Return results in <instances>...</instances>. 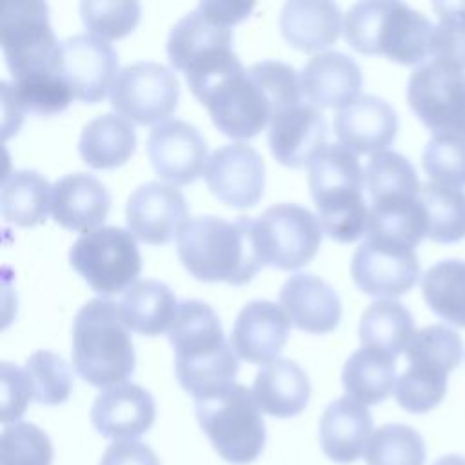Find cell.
Returning <instances> with one entry per match:
<instances>
[{
    "label": "cell",
    "instance_id": "cell-1",
    "mask_svg": "<svg viewBox=\"0 0 465 465\" xmlns=\"http://www.w3.org/2000/svg\"><path fill=\"white\" fill-rule=\"evenodd\" d=\"M225 136L252 138L285 109L302 102L300 74L291 64L262 60L222 78L198 98Z\"/></svg>",
    "mask_w": 465,
    "mask_h": 465
},
{
    "label": "cell",
    "instance_id": "cell-2",
    "mask_svg": "<svg viewBox=\"0 0 465 465\" xmlns=\"http://www.w3.org/2000/svg\"><path fill=\"white\" fill-rule=\"evenodd\" d=\"M167 332L176 378L194 400L218 396L234 385L238 354L225 341L220 318L209 303L196 298L180 302Z\"/></svg>",
    "mask_w": 465,
    "mask_h": 465
},
{
    "label": "cell",
    "instance_id": "cell-3",
    "mask_svg": "<svg viewBox=\"0 0 465 465\" xmlns=\"http://www.w3.org/2000/svg\"><path fill=\"white\" fill-rule=\"evenodd\" d=\"M176 249L183 267L203 282L242 285L265 265L251 216L234 222L211 214L191 218L176 236Z\"/></svg>",
    "mask_w": 465,
    "mask_h": 465
},
{
    "label": "cell",
    "instance_id": "cell-4",
    "mask_svg": "<svg viewBox=\"0 0 465 465\" xmlns=\"http://www.w3.org/2000/svg\"><path fill=\"white\" fill-rule=\"evenodd\" d=\"M343 36L358 53L420 65L432 53L434 25L421 11L403 2L367 0L345 13Z\"/></svg>",
    "mask_w": 465,
    "mask_h": 465
},
{
    "label": "cell",
    "instance_id": "cell-5",
    "mask_svg": "<svg viewBox=\"0 0 465 465\" xmlns=\"http://www.w3.org/2000/svg\"><path fill=\"white\" fill-rule=\"evenodd\" d=\"M365 171L343 143H325L309 165V191L322 231L341 243L358 240L369 220L363 198Z\"/></svg>",
    "mask_w": 465,
    "mask_h": 465
},
{
    "label": "cell",
    "instance_id": "cell-6",
    "mask_svg": "<svg viewBox=\"0 0 465 465\" xmlns=\"http://www.w3.org/2000/svg\"><path fill=\"white\" fill-rule=\"evenodd\" d=\"M73 365L82 380L94 387H113L129 378L136 365L129 329L118 303L93 298L73 320Z\"/></svg>",
    "mask_w": 465,
    "mask_h": 465
},
{
    "label": "cell",
    "instance_id": "cell-7",
    "mask_svg": "<svg viewBox=\"0 0 465 465\" xmlns=\"http://www.w3.org/2000/svg\"><path fill=\"white\" fill-rule=\"evenodd\" d=\"M202 430L218 456L232 465L252 463L265 447V423L251 389L234 383L225 392L194 400Z\"/></svg>",
    "mask_w": 465,
    "mask_h": 465
},
{
    "label": "cell",
    "instance_id": "cell-8",
    "mask_svg": "<svg viewBox=\"0 0 465 465\" xmlns=\"http://www.w3.org/2000/svg\"><path fill=\"white\" fill-rule=\"evenodd\" d=\"M69 263L102 296L127 291L142 271L134 234L116 225H104L78 236L69 249Z\"/></svg>",
    "mask_w": 465,
    "mask_h": 465
},
{
    "label": "cell",
    "instance_id": "cell-9",
    "mask_svg": "<svg viewBox=\"0 0 465 465\" xmlns=\"http://www.w3.org/2000/svg\"><path fill=\"white\" fill-rule=\"evenodd\" d=\"M0 42L13 78L36 71H56L60 42L53 33L45 2H5L0 18Z\"/></svg>",
    "mask_w": 465,
    "mask_h": 465
},
{
    "label": "cell",
    "instance_id": "cell-10",
    "mask_svg": "<svg viewBox=\"0 0 465 465\" xmlns=\"http://www.w3.org/2000/svg\"><path fill=\"white\" fill-rule=\"evenodd\" d=\"M167 56L174 69L185 73L187 84L209 78L238 60L232 51V29L213 22L198 7L171 27Z\"/></svg>",
    "mask_w": 465,
    "mask_h": 465
},
{
    "label": "cell",
    "instance_id": "cell-11",
    "mask_svg": "<svg viewBox=\"0 0 465 465\" xmlns=\"http://www.w3.org/2000/svg\"><path fill=\"white\" fill-rule=\"evenodd\" d=\"M256 222V238L265 265L298 269L312 260L322 242V225L307 207L276 203L267 207Z\"/></svg>",
    "mask_w": 465,
    "mask_h": 465
},
{
    "label": "cell",
    "instance_id": "cell-12",
    "mask_svg": "<svg viewBox=\"0 0 465 465\" xmlns=\"http://www.w3.org/2000/svg\"><path fill=\"white\" fill-rule=\"evenodd\" d=\"M407 100L434 134L465 133V71L430 58L411 73Z\"/></svg>",
    "mask_w": 465,
    "mask_h": 465
},
{
    "label": "cell",
    "instance_id": "cell-13",
    "mask_svg": "<svg viewBox=\"0 0 465 465\" xmlns=\"http://www.w3.org/2000/svg\"><path fill=\"white\" fill-rule=\"evenodd\" d=\"M180 96L176 73L160 62H134L120 69L109 100L113 109L124 118L149 125L169 116Z\"/></svg>",
    "mask_w": 465,
    "mask_h": 465
},
{
    "label": "cell",
    "instance_id": "cell-14",
    "mask_svg": "<svg viewBox=\"0 0 465 465\" xmlns=\"http://www.w3.org/2000/svg\"><path fill=\"white\" fill-rule=\"evenodd\" d=\"M56 71L74 98L96 104L118 76V53L94 35H73L60 42Z\"/></svg>",
    "mask_w": 465,
    "mask_h": 465
},
{
    "label": "cell",
    "instance_id": "cell-15",
    "mask_svg": "<svg viewBox=\"0 0 465 465\" xmlns=\"http://www.w3.org/2000/svg\"><path fill=\"white\" fill-rule=\"evenodd\" d=\"M203 178L220 202L245 209L256 205L263 194L265 163L252 145L227 143L211 153Z\"/></svg>",
    "mask_w": 465,
    "mask_h": 465
},
{
    "label": "cell",
    "instance_id": "cell-16",
    "mask_svg": "<svg viewBox=\"0 0 465 465\" xmlns=\"http://www.w3.org/2000/svg\"><path fill=\"white\" fill-rule=\"evenodd\" d=\"M351 276L365 294L392 298L414 287L420 262L414 249L365 238L352 254Z\"/></svg>",
    "mask_w": 465,
    "mask_h": 465
},
{
    "label": "cell",
    "instance_id": "cell-17",
    "mask_svg": "<svg viewBox=\"0 0 465 465\" xmlns=\"http://www.w3.org/2000/svg\"><path fill=\"white\" fill-rule=\"evenodd\" d=\"M147 153L160 178L185 185L194 182L207 163V143L196 125L169 118L149 131Z\"/></svg>",
    "mask_w": 465,
    "mask_h": 465
},
{
    "label": "cell",
    "instance_id": "cell-18",
    "mask_svg": "<svg viewBox=\"0 0 465 465\" xmlns=\"http://www.w3.org/2000/svg\"><path fill=\"white\" fill-rule=\"evenodd\" d=\"M125 220L134 238L151 245L167 243L187 223V202L174 185L145 182L131 193Z\"/></svg>",
    "mask_w": 465,
    "mask_h": 465
},
{
    "label": "cell",
    "instance_id": "cell-19",
    "mask_svg": "<svg viewBox=\"0 0 465 465\" xmlns=\"http://www.w3.org/2000/svg\"><path fill=\"white\" fill-rule=\"evenodd\" d=\"M156 418L151 392L136 383H118L102 391L91 407V423L104 438L125 441L147 432Z\"/></svg>",
    "mask_w": 465,
    "mask_h": 465
},
{
    "label": "cell",
    "instance_id": "cell-20",
    "mask_svg": "<svg viewBox=\"0 0 465 465\" xmlns=\"http://www.w3.org/2000/svg\"><path fill=\"white\" fill-rule=\"evenodd\" d=\"M334 133L347 149L360 154H378L396 138L398 114L389 102L361 94L334 114Z\"/></svg>",
    "mask_w": 465,
    "mask_h": 465
},
{
    "label": "cell",
    "instance_id": "cell-21",
    "mask_svg": "<svg viewBox=\"0 0 465 465\" xmlns=\"http://www.w3.org/2000/svg\"><path fill=\"white\" fill-rule=\"evenodd\" d=\"M291 329L287 312L269 300L247 302L232 325L231 347L251 363H269L283 349Z\"/></svg>",
    "mask_w": 465,
    "mask_h": 465
},
{
    "label": "cell",
    "instance_id": "cell-22",
    "mask_svg": "<svg viewBox=\"0 0 465 465\" xmlns=\"http://www.w3.org/2000/svg\"><path fill=\"white\" fill-rule=\"evenodd\" d=\"M327 122L323 113L302 100L282 111L269 125V147L272 156L289 167L311 165L325 147Z\"/></svg>",
    "mask_w": 465,
    "mask_h": 465
},
{
    "label": "cell",
    "instance_id": "cell-23",
    "mask_svg": "<svg viewBox=\"0 0 465 465\" xmlns=\"http://www.w3.org/2000/svg\"><path fill=\"white\" fill-rule=\"evenodd\" d=\"M0 87L4 107V138L16 133L24 113L51 116L67 109L74 98L58 71H36L13 78L11 82L2 80Z\"/></svg>",
    "mask_w": 465,
    "mask_h": 465
},
{
    "label": "cell",
    "instance_id": "cell-24",
    "mask_svg": "<svg viewBox=\"0 0 465 465\" xmlns=\"http://www.w3.org/2000/svg\"><path fill=\"white\" fill-rule=\"evenodd\" d=\"M361 69L341 51L314 54L300 71L302 96L314 107H345L361 89Z\"/></svg>",
    "mask_w": 465,
    "mask_h": 465
},
{
    "label": "cell",
    "instance_id": "cell-25",
    "mask_svg": "<svg viewBox=\"0 0 465 465\" xmlns=\"http://www.w3.org/2000/svg\"><path fill=\"white\" fill-rule=\"evenodd\" d=\"M278 298L289 320L305 332H331L340 323V298L336 291L316 274L296 272L289 276Z\"/></svg>",
    "mask_w": 465,
    "mask_h": 465
},
{
    "label": "cell",
    "instance_id": "cell-26",
    "mask_svg": "<svg viewBox=\"0 0 465 465\" xmlns=\"http://www.w3.org/2000/svg\"><path fill=\"white\" fill-rule=\"evenodd\" d=\"M111 209L109 189L89 173H71L53 183L51 214L71 231H93Z\"/></svg>",
    "mask_w": 465,
    "mask_h": 465
},
{
    "label": "cell",
    "instance_id": "cell-27",
    "mask_svg": "<svg viewBox=\"0 0 465 465\" xmlns=\"http://www.w3.org/2000/svg\"><path fill=\"white\" fill-rule=\"evenodd\" d=\"M371 432V412L351 396H341L331 401L320 420L322 450L336 463L356 461L367 449Z\"/></svg>",
    "mask_w": 465,
    "mask_h": 465
},
{
    "label": "cell",
    "instance_id": "cell-28",
    "mask_svg": "<svg viewBox=\"0 0 465 465\" xmlns=\"http://www.w3.org/2000/svg\"><path fill=\"white\" fill-rule=\"evenodd\" d=\"M283 38L305 53L320 51L340 36L341 11L329 0H289L278 18Z\"/></svg>",
    "mask_w": 465,
    "mask_h": 465
},
{
    "label": "cell",
    "instance_id": "cell-29",
    "mask_svg": "<svg viewBox=\"0 0 465 465\" xmlns=\"http://www.w3.org/2000/svg\"><path fill=\"white\" fill-rule=\"evenodd\" d=\"M429 232L427 213L418 196H389L371 202L365 238L414 249Z\"/></svg>",
    "mask_w": 465,
    "mask_h": 465
},
{
    "label": "cell",
    "instance_id": "cell-30",
    "mask_svg": "<svg viewBox=\"0 0 465 465\" xmlns=\"http://www.w3.org/2000/svg\"><path fill=\"white\" fill-rule=\"evenodd\" d=\"M252 394L265 414L291 418L305 409L311 396V381L296 361L276 358L256 372Z\"/></svg>",
    "mask_w": 465,
    "mask_h": 465
},
{
    "label": "cell",
    "instance_id": "cell-31",
    "mask_svg": "<svg viewBox=\"0 0 465 465\" xmlns=\"http://www.w3.org/2000/svg\"><path fill=\"white\" fill-rule=\"evenodd\" d=\"M178 305L167 283L140 280L124 292L118 312L127 329L143 336H158L171 329Z\"/></svg>",
    "mask_w": 465,
    "mask_h": 465
},
{
    "label": "cell",
    "instance_id": "cell-32",
    "mask_svg": "<svg viewBox=\"0 0 465 465\" xmlns=\"http://www.w3.org/2000/svg\"><path fill=\"white\" fill-rule=\"evenodd\" d=\"M136 149V131L131 122L113 113L87 122L78 140L82 160L93 169H111L125 163Z\"/></svg>",
    "mask_w": 465,
    "mask_h": 465
},
{
    "label": "cell",
    "instance_id": "cell-33",
    "mask_svg": "<svg viewBox=\"0 0 465 465\" xmlns=\"http://www.w3.org/2000/svg\"><path fill=\"white\" fill-rule=\"evenodd\" d=\"M53 187L33 169H15L4 176L0 209L9 223L31 227L45 222L51 209Z\"/></svg>",
    "mask_w": 465,
    "mask_h": 465
},
{
    "label": "cell",
    "instance_id": "cell-34",
    "mask_svg": "<svg viewBox=\"0 0 465 465\" xmlns=\"http://www.w3.org/2000/svg\"><path fill=\"white\" fill-rule=\"evenodd\" d=\"M358 332L363 347L378 349L392 358L401 354L416 334L411 311L392 298L372 302L360 318Z\"/></svg>",
    "mask_w": 465,
    "mask_h": 465
},
{
    "label": "cell",
    "instance_id": "cell-35",
    "mask_svg": "<svg viewBox=\"0 0 465 465\" xmlns=\"http://www.w3.org/2000/svg\"><path fill=\"white\" fill-rule=\"evenodd\" d=\"M341 381L347 396L361 405L380 403L396 385L394 358L378 349L361 347L347 358Z\"/></svg>",
    "mask_w": 465,
    "mask_h": 465
},
{
    "label": "cell",
    "instance_id": "cell-36",
    "mask_svg": "<svg viewBox=\"0 0 465 465\" xmlns=\"http://www.w3.org/2000/svg\"><path fill=\"white\" fill-rule=\"evenodd\" d=\"M407 360L409 367L396 380L394 398L398 405L409 412H429L445 398L447 376L452 371L430 358L412 356Z\"/></svg>",
    "mask_w": 465,
    "mask_h": 465
},
{
    "label": "cell",
    "instance_id": "cell-37",
    "mask_svg": "<svg viewBox=\"0 0 465 465\" xmlns=\"http://www.w3.org/2000/svg\"><path fill=\"white\" fill-rule=\"evenodd\" d=\"M421 294L441 320L465 329V262L441 260L421 276Z\"/></svg>",
    "mask_w": 465,
    "mask_h": 465
},
{
    "label": "cell",
    "instance_id": "cell-38",
    "mask_svg": "<svg viewBox=\"0 0 465 465\" xmlns=\"http://www.w3.org/2000/svg\"><path fill=\"white\" fill-rule=\"evenodd\" d=\"M427 213V236L436 243H454L465 238V193L458 187L427 182L420 189Z\"/></svg>",
    "mask_w": 465,
    "mask_h": 465
},
{
    "label": "cell",
    "instance_id": "cell-39",
    "mask_svg": "<svg viewBox=\"0 0 465 465\" xmlns=\"http://www.w3.org/2000/svg\"><path fill=\"white\" fill-rule=\"evenodd\" d=\"M425 456L421 434L403 423L378 427L365 449L367 465H423Z\"/></svg>",
    "mask_w": 465,
    "mask_h": 465
},
{
    "label": "cell",
    "instance_id": "cell-40",
    "mask_svg": "<svg viewBox=\"0 0 465 465\" xmlns=\"http://www.w3.org/2000/svg\"><path fill=\"white\" fill-rule=\"evenodd\" d=\"M365 187L371 202L389 196H418L420 180L414 165L396 151H381L371 156L365 167Z\"/></svg>",
    "mask_w": 465,
    "mask_h": 465
},
{
    "label": "cell",
    "instance_id": "cell-41",
    "mask_svg": "<svg viewBox=\"0 0 465 465\" xmlns=\"http://www.w3.org/2000/svg\"><path fill=\"white\" fill-rule=\"evenodd\" d=\"M33 400L44 405H60L69 400L73 374L64 358L51 351H36L25 361Z\"/></svg>",
    "mask_w": 465,
    "mask_h": 465
},
{
    "label": "cell",
    "instance_id": "cell-42",
    "mask_svg": "<svg viewBox=\"0 0 465 465\" xmlns=\"http://www.w3.org/2000/svg\"><path fill=\"white\" fill-rule=\"evenodd\" d=\"M421 163L430 182L463 187L465 185V134L436 133L427 142Z\"/></svg>",
    "mask_w": 465,
    "mask_h": 465
},
{
    "label": "cell",
    "instance_id": "cell-43",
    "mask_svg": "<svg viewBox=\"0 0 465 465\" xmlns=\"http://www.w3.org/2000/svg\"><path fill=\"white\" fill-rule=\"evenodd\" d=\"M53 443L44 429L29 421L5 425L0 434V465H51Z\"/></svg>",
    "mask_w": 465,
    "mask_h": 465
},
{
    "label": "cell",
    "instance_id": "cell-44",
    "mask_svg": "<svg viewBox=\"0 0 465 465\" xmlns=\"http://www.w3.org/2000/svg\"><path fill=\"white\" fill-rule=\"evenodd\" d=\"M142 7L134 0H84L80 16L84 25L102 40H114L129 35L138 20Z\"/></svg>",
    "mask_w": 465,
    "mask_h": 465
},
{
    "label": "cell",
    "instance_id": "cell-45",
    "mask_svg": "<svg viewBox=\"0 0 465 465\" xmlns=\"http://www.w3.org/2000/svg\"><path fill=\"white\" fill-rule=\"evenodd\" d=\"M430 56L450 67L465 71V2H436Z\"/></svg>",
    "mask_w": 465,
    "mask_h": 465
},
{
    "label": "cell",
    "instance_id": "cell-46",
    "mask_svg": "<svg viewBox=\"0 0 465 465\" xmlns=\"http://www.w3.org/2000/svg\"><path fill=\"white\" fill-rule=\"evenodd\" d=\"M463 341L456 331L447 325L434 323L416 331L405 349V356H425L445 363L452 371L460 365Z\"/></svg>",
    "mask_w": 465,
    "mask_h": 465
},
{
    "label": "cell",
    "instance_id": "cell-47",
    "mask_svg": "<svg viewBox=\"0 0 465 465\" xmlns=\"http://www.w3.org/2000/svg\"><path fill=\"white\" fill-rule=\"evenodd\" d=\"M2 407L0 420L2 423H9L18 420L27 407V401L33 398L31 381L25 369H20L9 361H2Z\"/></svg>",
    "mask_w": 465,
    "mask_h": 465
},
{
    "label": "cell",
    "instance_id": "cell-48",
    "mask_svg": "<svg viewBox=\"0 0 465 465\" xmlns=\"http://www.w3.org/2000/svg\"><path fill=\"white\" fill-rule=\"evenodd\" d=\"M98 465H162L154 450L142 441H114L111 443Z\"/></svg>",
    "mask_w": 465,
    "mask_h": 465
},
{
    "label": "cell",
    "instance_id": "cell-49",
    "mask_svg": "<svg viewBox=\"0 0 465 465\" xmlns=\"http://www.w3.org/2000/svg\"><path fill=\"white\" fill-rule=\"evenodd\" d=\"M198 9L213 22L231 27L236 22L243 20L254 9V4L252 2L247 4V2H231V0H227V2L213 0V2H200Z\"/></svg>",
    "mask_w": 465,
    "mask_h": 465
},
{
    "label": "cell",
    "instance_id": "cell-50",
    "mask_svg": "<svg viewBox=\"0 0 465 465\" xmlns=\"http://www.w3.org/2000/svg\"><path fill=\"white\" fill-rule=\"evenodd\" d=\"M432 465H465V458L460 454H445L438 458Z\"/></svg>",
    "mask_w": 465,
    "mask_h": 465
},
{
    "label": "cell",
    "instance_id": "cell-51",
    "mask_svg": "<svg viewBox=\"0 0 465 465\" xmlns=\"http://www.w3.org/2000/svg\"><path fill=\"white\" fill-rule=\"evenodd\" d=\"M463 134H465V133H463Z\"/></svg>",
    "mask_w": 465,
    "mask_h": 465
}]
</instances>
